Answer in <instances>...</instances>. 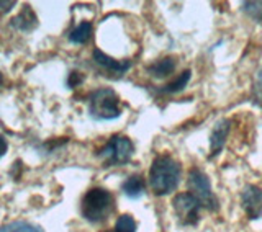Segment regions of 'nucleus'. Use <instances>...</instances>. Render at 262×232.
<instances>
[{
	"instance_id": "3",
	"label": "nucleus",
	"mask_w": 262,
	"mask_h": 232,
	"mask_svg": "<svg viewBox=\"0 0 262 232\" xmlns=\"http://www.w3.org/2000/svg\"><path fill=\"white\" fill-rule=\"evenodd\" d=\"M120 97L113 88H98L89 97V113L94 120L110 121L121 116Z\"/></svg>"
},
{
	"instance_id": "6",
	"label": "nucleus",
	"mask_w": 262,
	"mask_h": 232,
	"mask_svg": "<svg viewBox=\"0 0 262 232\" xmlns=\"http://www.w3.org/2000/svg\"><path fill=\"white\" fill-rule=\"evenodd\" d=\"M172 210L180 226L195 227L200 222L202 204L192 193H177L172 200Z\"/></svg>"
},
{
	"instance_id": "23",
	"label": "nucleus",
	"mask_w": 262,
	"mask_h": 232,
	"mask_svg": "<svg viewBox=\"0 0 262 232\" xmlns=\"http://www.w3.org/2000/svg\"><path fill=\"white\" fill-rule=\"evenodd\" d=\"M103 232H115V229L113 230H103Z\"/></svg>"
},
{
	"instance_id": "7",
	"label": "nucleus",
	"mask_w": 262,
	"mask_h": 232,
	"mask_svg": "<svg viewBox=\"0 0 262 232\" xmlns=\"http://www.w3.org/2000/svg\"><path fill=\"white\" fill-rule=\"evenodd\" d=\"M241 208L251 221L262 218V188L257 185L248 183L241 190Z\"/></svg>"
},
{
	"instance_id": "17",
	"label": "nucleus",
	"mask_w": 262,
	"mask_h": 232,
	"mask_svg": "<svg viewBox=\"0 0 262 232\" xmlns=\"http://www.w3.org/2000/svg\"><path fill=\"white\" fill-rule=\"evenodd\" d=\"M138 224L131 214H121L115 222V232H136Z\"/></svg>"
},
{
	"instance_id": "15",
	"label": "nucleus",
	"mask_w": 262,
	"mask_h": 232,
	"mask_svg": "<svg viewBox=\"0 0 262 232\" xmlns=\"http://www.w3.org/2000/svg\"><path fill=\"white\" fill-rule=\"evenodd\" d=\"M0 232H45L39 226L30 224V222L25 221H15L10 224H5L0 227Z\"/></svg>"
},
{
	"instance_id": "10",
	"label": "nucleus",
	"mask_w": 262,
	"mask_h": 232,
	"mask_svg": "<svg viewBox=\"0 0 262 232\" xmlns=\"http://www.w3.org/2000/svg\"><path fill=\"white\" fill-rule=\"evenodd\" d=\"M121 192L129 200H139L146 193V180L143 175H129L121 183Z\"/></svg>"
},
{
	"instance_id": "16",
	"label": "nucleus",
	"mask_w": 262,
	"mask_h": 232,
	"mask_svg": "<svg viewBox=\"0 0 262 232\" xmlns=\"http://www.w3.org/2000/svg\"><path fill=\"white\" fill-rule=\"evenodd\" d=\"M241 12L248 15L251 20L262 23V2H243Z\"/></svg>"
},
{
	"instance_id": "11",
	"label": "nucleus",
	"mask_w": 262,
	"mask_h": 232,
	"mask_svg": "<svg viewBox=\"0 0 262 232\" xmlns=\"http://www.w3.org/2000/svg\"><path fill=\"white\" fill-rule=\"evenodd\" d=\"M176 67H177L176 59L167 56V57H162V59L147 65L146 72H147V76H151L154 79H167L170 74L176 71Z\"/></svg>"
},
{
	"instance_id": "21",
	"label": "nucleus",
	"mask_w": 262,
	"mask_h": 232,
	"mask_svg": "<svg viewBox=\"0 0 262 232\" xmlns=\"http://www.w3.org/2000/svg\"><path fill=\"white\" fill-rule=\"evenodd\" d=\"M7 147H8V144H7V139L0 134V159L5 155V152H7Z\"/></svg>"
},
{
	"instance_id": "4",
	"label": "nucleus",
	"mask_w": 262,
	"mask_h": 232,
	"mask_svg": "<svg viewBox=\"0 0 262 232\" xmlns=\"http://www.w3.org/2000/svg\"><path fill=\"white\" fill-rule=\"evenodd\" d=\"M187 188L188 193H192L199 200L202 208H205L210 213H216L220 210V201L211 190V181L203 170L196 167L190 169L187 177Z\"/></svg>"
},
{
	"instance_id": "8",
	"label": "nucleus",
	"mask_w": 262,
	"mask_h": 232,
	"mask_svg": "<svg viewBox=\"0 0 262 232\" xmlns=\"http://www.w3.org/2000/svg\"><path fill=\"white\" fill-rule=\"evenodd\" d=\"M229 129H231V121L228 118H221L215 123V126L211 129L210 134V154H208V160H213L215 157H218L223 152L226 139L229 136Z\"/></svg>"
},
{
	"instance_id": "18",
	"label": "nucleus",
	"mask_w": 262,
	"mask_h": 232,
	"mask_svg": "<svg viewBox=\"0 0 262 232\" xmlns=\"http://www.w3.org/2000/svg\"><path fill=\"white\" fill-rule=\"evenodd\" d=\"M252 103L262 108V67L257 71L252 85Z\"/></svg>"
},
{
	"instance_id": "2",
	"label": "nucleus",
	"mask_w": 262,
	"mask_h": 232,
	"mask_svg": "<svg viewBox=\"0 0 262 232\" xmlns=\"http://www.w3.org/2000/svg\"><path fill=\"white\" fill-rule=\"evenodd\" d=\"M115 210V198L105 188H92L80 201V214L90 224H100Z\"/></svg>"
},
{
	"instance_id": "5",
	"label": "nucleus",
	"mask_w": 262,
	"mask_h": 232,
	"mask_svg": "<svg viewBox=\"0 0 262 232\" xmlns=\"http://www.w3.org/2000/svg\"><path fill=\"white\" fill-rule=\"evenodd\" d=\"M135 154L133 141L126 136L117 134L98 151V159H102L105 167H118L126 165Z\"/></svg>"
},
{
	"instance_id": "12",
	"label": "nucleus",
	"mask_w": 262,
	"mask_h": 232,
	"mask_svg": "<svg viewBox=\"0 0 262 232\" xmlns=\"http://www.w3.org/2000/svg\"><path fill=\"white\" fill-rule=\"evenodd\" d=\"M190 79H192V71L190 69H185V71H182V72L179 74V77L176 80H172L170 84L158 88L156 92L161 94V95H174V94H179V92H182V90L187 87V84L190 82Z\"/></svg>"
},
{
	"instance_id": "9",
	"label": "nucleus",
	"mask_w": 262,
	"mask_h": 232,
	"mask_svg": "<svg viewBox=\"0 0 262 232\" xmlns=\"http://www.w3.org/2000/svg\"><path fill=\"white\" fill-rule=\"evenodd\" d=\"M94 61L97 65H100L102 69H105L106 72H112V74H117L118 77H121L123 74H126L133 62L131 61H117L113 57L106 56L105 53H102L100 49H94Z\"/></svg>"
},
{
	"instance_id": "19",
	"label": "nucleus",
	"mask_w": 262,
	"mask_h": 232,
	"mask_svg": "<svg viewBox=\"0 0 262 232\" xmlns=\"http://www.w3.org/2000/svg\"><path fill=\"white\" fill-rule=\"evenodd\" d=\"M84 82V74H80L77 71H72L68 76V87L69 88H76L77 85H80Z\"/></svg>"
},
{
	"instance_id": "1",
	"label": "nucleus",
	"mask_w": 262,
	"mask_h": 232,
	"mask_svg": "<svg viewBox=\"0 0 262 232\" xmlns=\"http://www.w3.org/2000/svg\"><path fill=\"white\" fill-rule=\"evenodd\" d=\"M180 178H182V165L169 154L154 157L149 169V188L156 196H167L174 193Z\"/></svg>"
},
{
	"instance_id": "20",
	"label": "nucleus",
	"mask_w": 262,
	"mask_h": 232,
	"mask_svg": "<svg viewBox=\"0 0 262 232\" xmlns=\"http://www.w3.org/2000/svg\"><path fill=\"white\" fill-rule=\"evenodd\" d=\"M15 0L13 2H0V13H7V12H10L12 8L15 7Z\"/></svg>"
},
{
	"instance_id": "14",
	"label": "nucleus",
	"mask_w": 262,
	"mask_h": 232,
	"mask_svg": "<svg viewBox=\"0 0 262 232\" xmlns=\"http://www.w3.org/2000/svg\"><path fill=\"white\" fill-rule=\"evenodd\" d=\"M94 27L90 21H82L69 33V41L74 44H85L92 36Z\"/></svg>"
},
{
	"instance_id": "13",
	"label": "nucleus",
	"mask_w": 262,
	"mask_h": 232,
	"mask_svg": "<svg viewBox=\"0 0 262 232\" xmlns=\"http://www.w3.org/2000/svg\"><path fill=\"white\" fill-rule=\"evenodd\" d=\"M36 25H38L36 15L33 13V10H31L30 7H25L23 12L18 16H15V18L12 20V27L18 28L21 31H30V30L35 28Z\"/></svg>"
},
{
	"instance_id": "22",
	"label": "nucleus",
	"mask_w": 262,
	"mask_h": 232,
	"mask_svg": "<svg viewBox=\"0 0 262 232\" xmlns=\"http://www.w3.org/2000/svg\"><path fill=\"white\" fill-rule=\"evenodd\" d=\"M2 82H4V77H2V74H0V85H2Z\"/></svg>"
}]
</instances>
